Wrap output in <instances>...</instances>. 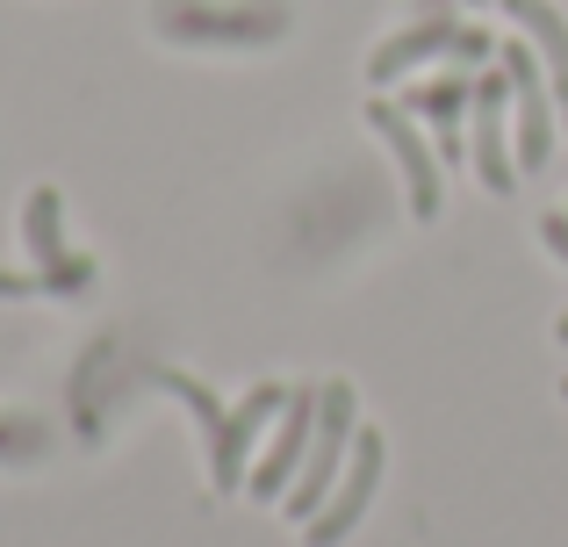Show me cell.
<instances>
[{"instance_id":"obj_14","label":"cell","mask_w":568,"mask_h":547,"mask_svg":"<svg viewBox=\"0 0 568 547\" xmlns=\"http://www.w3.org/2000/svg\"><path fill=\"white\" fill-rule=\"evenodd\" d=\"M555 338H561V346H568V310H561V317H555Z\"/></svg>"},{"instance_id":"obj_3","label":"cell","mask_w":568,"mask_h":547,"mask_svg":"<svg viewBox=\"0 0 568 547\" xmlns=\"http://www.w3.org/2000/svg\"><path fill=\"white\" fill-rule=\"evenodd\" d=\"M483 58H497V37H489V29L460 22V14H432V22L388 29L375 43V58H367V80L396 87V80H417V72H432V65H483Z\"/></svg>"},{"instance_id":"obj_11","label":"cell","mask_w":568,"mask_h":547,"mask_svg":"<svg viewBox=\"0 0 568 547\" xmlns=\"http://www.w3.org/2000/svg\"><path fill=\"white\" fill-rule=\"evenodd\" d=\"M497 8H504V22H511L518 37L540 51L547 87H555V101L568 109V14L555 8V0H497Z\"/></svg>"},{"instance_id":"obj_1","label":"cell","mask_w":568,"mask_h":547,"mask_svg":"<svg viewBox=\"0 0 568 547\" xmlns=\"http://www.w3.org/2000/svg\"><path fill=\"white\" fill-rule=\"evenodd\" d=\"M152 29L181 51H266L295 29L288 0H152Z\"/></svg>"},{"instance_id":"obj_9","label":"cell","mask_w":568,"mask_h":547,"mask_svg":"<svg viewBox=\"0 0 568 547\" xmlns=\"http://www.w3.org/2000/svg\"><path fill=\"white\" fill-rule=\"evenodd\" d=\"M504 115H511V80L497 72H475V115H468V166L475 181L489 188V195H511L526 173H518V152H511V130H504Z\"/></svg>"},{"instance_id":"obj_12","label":"cell","mask_w":568,"mask_h":547,"mask_svg":"<svg viewBox=\"0 0 568 547\" xmlns=\"http://www.w3.org/2000/svg\"><path fill=\"white\" fill-rule=\"evenodd\" d=\"M58 447V433L29 411H0V462H43Z\"/></svg>"},{"instance_id":"obj_2","label":"cell","mask_w":568,"mask_h":547,"mask_svg":"<svg viewBox=\"0 0 568 547\" xmlns=\"http://www.w3.org/2000/svg\"><path fill=\"white\" fill-rule=\"evenodd\" d=\"M317 396H324V411H317V439H310L303 468H295L288 497H281V511H288L295 526H310V519L324 511V497H332V490H338V476H346L353 433H361V396H353V382H346V375L317 382Z\"/></svg>"},{"instance_id":"obj_6","label":"cell","mask_w":568,"mask_h":547,"mask_svg":"<svg viewBox=\"0 0 568 547\" xmlns=\"http://www.w3.org/2000/svg\"><path fill=\"white\" fill-rule=\"evenodd\" d=\"M288 396H295V382H252L245 396L231 404V425H223V439L209 447V490L216 497H231V490H245L252 483V447H260V433L288 411Z\"/></svg>"},{"instance_id":"obj_15","label":"cell","mask_w":568,"mask_h":547,"mask_svg":"<svg viewBox=\"0 0 568 547\" xmlns=\"http://www.w3.org/2000/svg\"><path fill=\"white\" fill-rule=\"evenodd\" d=\"M460 8H489V0H460Z\"/></svg>"},{"instance_id":"obj_16","label":"cell","mask_w":568,"mask_h":547,"mask_svg":"<svg viewBox=\"0 0 568 547\" xmlns=\"http://www.w3.org/2000/svg\"><path fill=\"white\" fill-rule=\"evenodd\" d=\"M561 396H568V382H561Z\"/></svg>"},{"instance_id":"obj_7","label":"cell","mask_w":568,"mask_h":547,"mask_svg":"<svg viewBox=\"0 0 568 547\" xmlns=\"http://www.w3.org/2000/svg\"><path fill=\"white\" fill-rule=\"evenodd\" d=\"M382 476H388V439L375 433V425H361V433H353V454H346V476H338V490L324 497L317 519L303 526V540H310V547H338L353 526L367 519V505H375Z\"/></svg>"},{"instance_id":"obj_10","label":"cell","mask_w":568,"mask_h":547,"mask_svg":"<svg viewBox=\"0 0 568 547\" xmlns=\"http://www.w3.org/2000/svg\"><path fill=\"white\" fill-rule=\"evenodd\" d=\"M317 411H324L317 382H295L288 411L274 418V439H266V454L252 462V483H245V497H252V505H281V497H288L295 468H303L310 439H317Z\"/></svg>"},{"instance_id":"obj_4","label":"cell","mask_w":568,"mask_h":547,"mask_svg":"<svg viewBox=\"0 0 568 547\" xmlns=\"http://www.w3.org/2000/svg\"><path fill=\"white\" fill-rule=\"evenodd\" d=\"M367 130H375V138L388 144V159H396L410 216H417V224H432V216L446 210V159L432 152V138L417 130V115L396 109V101H367Z\"/></svg>"},{"instance_id":"obj_13","label":"cell","mask_w":568,"mask_h":547,"mask_svg":"<svg viewBox=\"0 0 568 547\" xmlns=\"http://www.w3.org/2000/svg\"><path fill=\"white\" fill-rule=\"evenodd\" d=\"M540 245L568 267V210H555V216H540Z\"/></svg>"},{"instance_id":"obj_5","label":"cell","mask_w":568,"mask_h":547,"mask_svg":"<svg viewBox=\"0 0 568 547\" xmlns=\"http://www.w3.org/2000/svg\"><path fill=\"white\" fill-rule=\"evenodd\" d=\"M403 109L425 123V138H432V152L446 159V173L468 166V115H475V72L468 65L425 72V80H403Z\"/></svg>"},{"instance_id":"obj_8","label":"cell","mask_w":568,"mask_h":547,"mask_svg":"<svg viewBox=\"0 0 568 547\" xmlns=\"http://www.w3.org/2000/svg\"><path fill=\"white\" fill-rule=\"evenodd\" d=\"M22 245H29V260H37V274L51 281V295H87L101 281L94 260L65 245V195H58V188H29V202H22Z\"/></svg>"}]
</instances>
